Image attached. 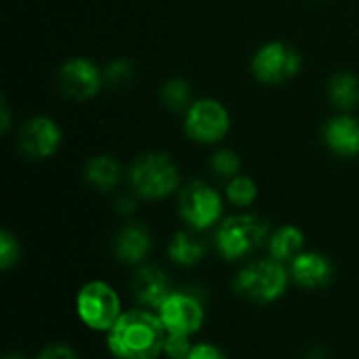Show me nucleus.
<instances>
[{
	"instance_id": "1",
	"label": "nucleus",
	"mask_w": 359,
	"mask_h": 359,
	"mask_svg": "<svg viewBox=\"0 0 359 359\" xmlns=\"http://www.w3.org/2000/svg\"><path fill=\"white\" fill-rule=\"evenodd\" d=\"M166 330L158 313L128 309L105 334L107 349L116 359H158L164 355Z\"/></svg>"
},
{
	"instance_id": "2",
	"label": "nucleus",
	"mask_w": 359,
	"mask_h": 359,
	"mask_svg": "<svg viewBox=\"0 0 359 359\" xmlns=\"http://www.w3.org/2000/svg\"><path fill=\"white\" fill-rule=\"evenodd\" d=\"M290 282V271L284 263L269 259H259L246 263L233 280L236 292L255 303V305H271L286 294Z\"/></svg>"
},
{
	"instance_id": "3",
	"label": "nucleus",
	"mask_w": 359,
	"mask_h": 359,
	"mask_svg": "<svg viewBox=\"0 0 359 359\" xmlns=\"http://www.w3.org/2000/svg\"><path fill=\"white\" fill-rule=\"evenodd\" d=\"M130 185L139 198L162 200L175 194L181 185L177 162L168 154H141L130 166Z\"/></svg>"
},
{
	"instance_id": "4",
	"label": "nucleus",
	"mask_w": 359,
	"mask_h": 359,
	"mask_svg": "<svg viewBox=\"0 0 359 359\" xmlns=\"http://www.w3.org/2000/svg\"><path fill=\"white\" fill-rule=\"evenodd\" d=\"M269 225L257 215H233L227 217L217 233L215 246L225 261H242L267 244Z\"/></svg>"
},
{
	"instance_id": "5",
	"label": "nucleus",
	"mask_w": 359,
	"mask_h": 359,
	"mask_svg": "<svg viewBox=\"0 0 359 359\" xmlns=\"http://www.w3.org/2000/svg\"><path fill=\"white\" fill-rule=\"evenodd\" d=\"M122 313V301L107 282H86L76 294V316L93 332L107 334Z\"/></svg>"
},
{
	"instance_id": "6",
	"label": "nucleus",
	"mask_w": 359,
	"mask_h": 359,
	"mask_svg": "<svg viewBox=\"0 0 359 359\" xmlns=\"http://www.w3.org/2000/svg\"><path fill=\"white\" fill-rule=\"evenodd\" d=\"M156 313L168 334H181L189 339L200 332L206 320L204 299L196 297L189 288L172 290V294L162 303Z\"/></svg>"
},
{
	"instance_id": "7",
	"label": "nucleus",
	"mask_w": 359,
	"mask_h": 359,
	"mask_svg": "<svg viewBox=\"0 0 359 359\" xmlns=\"http://www.w3.org/2000/svg\"><path fill=\"white\" fill-rule=\"evenodd\" d=\"M252 74L257 80L263 84H282L286 80H292L301 67H303V57L301 53L284 42H269L263 44L255 57H252Z\"/></svg>"
},
{
	"instance_id": "8",
	"label": "nucleus",
	"mask_w": 359,
	"mask_h": 359,
	"mask_svg": "<svg viewBox=\"0 0 359 359\" xmlns=\"http://www.w3.org/2000/svg\"><path fill=\"white\" fill-rule=\"evenodd\" d=\"M179 215L191 229L202 231L219 223L223 215V200L215 187L194 181L181 191Z\"/></svg>"
},
{
	"instance_id": "9",
	"label": "nucleus",
	"mask_w": 359,
	"mask_h": 359,
	"mask_svg": "<svg viewBox=\"0 0 359 359\" xmlns=\"http://www.w3.org/2000/svg\"><path fill=\"white\" fill-rule=\"evenodd\" d=\"M229 130L227 107L210 97L198 99L185 111V133L198 143H217Z\"/></svg>"
},
{
	"instance_id": "10",
	"label": "nucleus",
	"mask_w": 359,
	"mask_h": 359,
	"mask_svg": "<svg viewBox=\"0 0 359 359\" xmlns=\"http://www.w3.org/2000/svg\"><path fill=\"white\" fill-rule=\"evenodd\" d=\"M101 84H103L101 69L84 57L69 59L59 69V86L63 95L76 101L93 99L101 90Z\"/></svg>"
},
{
	"instance_id": "11",
	"label": "nucleus",
	"mask_w": 359,
	"mask_h": 359,
	"mask_svg": "<svg viewBox=\"0 0 359 359\" xmlns=\"http://www.w3.org/2000/svg\"><path fill=\"white\" fill-rule=\"evenodd\" d=\"M61 145V128L46 116L29 118L19 130V147L27 158L44 160L57 154Z\"/></svg>"
},
{
	"instance_id": "12",
	"label": "nucleus",
	"mask_w": 359,
	"mask_h": 359,
	"mask_svg": "<svg viewBox=\"0 0 359 359\" xmlns=\"http://www.w3.org/2000/svg\"><path fill=\"white\" fill-rule=\"evenodd\" d=\"M130 292L143 309L158 311L172 294L170 276L160 265H139L130 280Z\"/></svg>"
},
{
	"instance_id": "13",
	"label": "nucleus",
	"mask_w": 359,
	"mask_h": 359,
	"mask_svg": "<svg viewBox=\"0 0 359 359\" xmlns=\"http://www.w3.org/2000/svg\"><path fill=\"white\" fill-rule=\"evenodd\" d=\"M288 271H290V280L307 290L324 288L334 278L332 261L326 255L313 250H303L292 263H288Z\"/></svg>"
},
{
	"instance_id": "14",
	"label": "nucleus",
	"mask_w": 359,
	"mask_h": 359,
	"mask_svg": "<svg viewBox=\"0 0 359 359\" xmlns=\"http://www.w3.org/2000/svg\"><path fill=\"white\" fill-rule=\"evenodd\" d=\"M151 252V233L143 223H126L114 238V255L124 263L139 267Z\"/></svg>"
},
{
	"instance_id": "15",
	"label": "nucleus",
	"mask_w": 359,
	"mask_h": 359,
	"mask_svg": "<svg viewBox=\"0 0 359 359\" xmlns=\"http://www.w3.org/2000/svg\"><path fill=\"white\" fill-rule=\"evenodd\" d=\"M324 141L341 158L359 156V120L353 116H337L324 126Z\"/></svg>"
},
{
	"instance_id": "16",
	"label": "nucleus",
	"mask_w": 359,
	"mask_h": 359,
	"mask_svg": "<svg viewBox=\"0 0 359 359\" xmlns=\"http://www.w3.org/2000/svg\"><path fill=\"white\" fill-rule=\"evenodd\" d=\"M267 250L273 261L292 263L305 250V233L297 225H282L267 238Z\"/></svg>"
},
{
	"instance_id": "17",
	"label": "nucleus",
	"mask_w": 359,
	"mask_h": 359,
	"mask_svg": "<svg viewBox=\"0 0 359 359\" xmlns=\"http://www.w3.org/2000/svg\"><path fill=\"white\" fill-rule=\"evenodd\" d=\"M168 257L179 267H196L206 257V244L189 231H177L168 242Z\"/></svg>"
},
{
	"instance_id": "18",
	"label": "nucleus",
	"mask_w": 359,
	"mask_h": 359,
	"mask_svg": "<svg viewBox=\"0 0 359 359\" xmlns=\"http://www.w3.org/2000/svg\"><path fill=\"white\" fill-rule=\"evenodd\" d=\"M86 181L99 191H111L120 181V164L111 156H95L84 166Z\"/></svg>"
},
{
	"instance_id": "19",
	"label": "nucleus",
	"mask_w": 359,
	"mask_h": 359,
	"mask_svg": "<svg viewBox=\"0 0 359 359\" xmlns=\"http://www.w3.org/2000/svg\"><path fill=\"white\" fill-rule=\"evenodd\" d=\"M328 97L337 107L353 109L359 103V78L349 72H341L332 76L328 84Z\"/></svg>"
},
{
	"instance_id": "20",
	"label": "nucleus",
	"mask_w": 359,
	"mask_h": 359,
	"mask_svg": "<svg viewBox=\"0 0 359 359\" xmlns=\"http://www.w3.org/2000/svg\"><path fill=\"white\" fill-rule=\"evenodd\" d=\"M160 97H162V103L172 109V111H187L194 103V97H191V86L187 80L183 78H172V80H166L162 90H160Z\"/></svg>"
},
{
	"instance_id": "21",
	"label": "nucleus",
	"mask_w": 359,
	"mask_h": 359,
	"mask_svg": "<svg viewBox=\"0 0 359 359\" xmlns=\"http://www.w3.org/2000/svg\"><path fill=\"white\" fill-rule=\"evenodd\" d=\"M225 194H227V200H229L233 206L246 208V206H250V204L257 200L259 189H257V183H255L250 177H242V175H238V177L229 179Z\"/></svg>"
},
{
	"instance_id": "22",
	"label": "nucleus",
	"mask_w": 359,
	"mask_h": 359,
	"mask_svg": "<svg viewBox=\"0 0 359 359\" xmlns=\"http://www.w3.org/2000/svg\"><path fill=\"white\" fill-rule=\"evenodd\" d=\"M240 166H242V160L236 151L231 149H219L212 154L210 158V168L217 177H223V179H233L238 177L240 172Z\"/></svg>"
},
{
	"instance_id": "23",
	"label": "nucleus",
	"mask_w": 359,
	"mask_h": 359,
	"mask_svg": "<svg viewBox=\"0 0 359 359\" xmlns=\"http://www.w3.org/2000/svg\"><path fill=\"white\" fill-rule=\"evenodd\" d=\"M19 257H21V248H19L17 238L8 229H2L0 231V267L2 269L15 267L19 263Z\"/></svg>"
},
{
	"instance_id": "24",
	"label": "nucleus",
	"mask_w": 359,
	"mask_h": 359,
	"mask_svg": "<svg viewBox=\"0 0 359 359\" xmlns=\"http://www.w3.org/2000/svg\"><path fill=\"white\" fill-rule=\"evenodd\" d=\"M133 63L126 61V59H118V61H111L105 69V82L114 88L118 86H126L130 80H133Z\"/></svg>"
},
{
	"instance_id": "25",
	"label": "nucleus",
	"mask_w": 359,
	"mask_h": 359,
	"mask_svg": "<svg viewBox=\"0 0 359 359\" xmlns=\"http://www.w3.org/2000/svg\"><path fill=\"white\" fill-rule=\"evenodd\" d=\"M191 341L189 337H181V334H168L164 339V358L168 359H185L191 351Z\"/></svg>"
},
{
	"instance_id": "26",
	"label": "nucleus",
	"mask_w": 359,
	"mask_h": 359,
	"mask_svg": "<svg viewBox=\"0 0 359 359\" xmlns=\"http://www.w3.org/2000/svg\"><path fill=\"white\" fill-rule=\"evenodd\" d=\"M185 359H227V355L212 343H196Z\"/></svg>"
},
{
	"instance_id": "27",
	"label": "nucleus",
	"mask_w": 359,
	"mask_h": 359,
	"mask_svg": "<svg viewBox=\"0 0 359 359\" xmlns=\"http://www.w3.org/2000/svg\"><path fill=\"white\" fill-rule=\"evenodd\" d=\"M36 359H80L78 353L69 347V345H63V343H57V345H48L44 347Z\"/></svg>"
},
{
	"instance_id": "28",
	"label": "nucleus",
	"mask_w": 359,
	"mask_h": 359,
	"mask_svg": "<svg viewBox=\"0 0 359 359\" xmlns=\"http://www.w3.org/2000/svg\"><path fill=\"white\" fill-rule=\"evenodd\" d=\"M135 208H137V202H135V198H130V196H122V198L118 200V204H116L118 215H124V217L133 215Z\"/></svg>"
},
{
	"instance_id": "29",
	"label": "nucleus",
	"mask_w": 359,
	"mask_h": 359,
	"mask_svg": "<svg viewBox=\"0 0 359 359\" xmlns=\"http://www.w3.org/2000/svg\"><path fill=\"white\" fill-rule=\"evenodd\" d=\"M8 124H11L8 105H6V101H2V133H6V130H8Z\"/></svg>"
},
{
	"instance_id": "30",
	"label": "nucleus",
	"mask_w": 359,
	"mask_h": 359,
	"mask_svg": "<svg viewBox=\"0 0 359 359\" xmlns=\"http://www.w3.org/2000/svg\"><path fill=\"white\" fill-rule=\"evenodd\" d=\"M307 359H328V355H326L324 349H316V351H311V353L307 355Z\"/></svg>"
},
{
	"instance_id": "31",
	"label": "nucleus",
	"mask_w": 359,
	"mask_h": 359,
	"mask_svg": "<svg viewBox=\"0 0 359 359\" xmlns=\"http://www.w3.org/2000/svg\"><path fill=\"white\" fill-rule=\"evenodd\" d=\"M2 359H25L21 353H6Z\"/></svg>"
}]
</instances>
